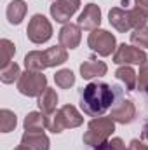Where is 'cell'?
<instances>
[{
	"label": "cell",
	"instance_id": "cell-1",
	"mask_svg": "<svg viewBox=\"0 0 148 150\" xmlns=\"http://www.w3.org/2000/svg\"><path fill=\"white\" fill-rule=\"evenodd\" d=\"M115 101V91L105 82H91L80 91V108L89 117H103Z\"/></svg>",
	"mask_w": 148,
	"mask_h": 150
},
{
	"label": "cell",
	"instance_id": "cell-2",
	"mask_svg": "<svg viewBox=\"0 0 148 150\" xmlns=\"http://www.w3.org/2000/svg\"><path fill=\"white\" fill-rule=\"evenodd\" d=\"M68 59V52L63 45H54L45 51H32L25 56V67L32 72H42L45 68H52L63 65Z\"/></svg>",
	"mask_w": 148,
	"mask_h": 150
},
{
	"label": "cell",
	"instance_id": "cell-3",
	"mask_svg": "<svg viewBox=\"0 0 148 150\" xmlns=\"http://www.w3.org/2000/svg\"><path fill=\"white\" fill-rule=\"evenodd\" d=\"M84 117L77 112L73 105H65L51 115H45V127L52 133H63L65 129H72L82 126Z\"/></svg>",
	"mask_w": 148,
	"mask_h": 150
},
{
	"label": "cell",
	"instance_id": "cell-4",
	"mask_svg": "<svg viewBox=\"0 0 148 150\" xmlns=\"http://www.w3.org/2000/svg\"><path fill=\"white\" fill-rule=\"evenodd\" d=\"M113 131H115V120L111 117H96L89 122L82 140L85 145H91L92 149H99L108 143V138Z\"/></svg>",
	"mask_w": 148,
	"mask_h": 150
},
{
	"label": "cell",
	"instance_id": "cell-5",
	"mask_svg": "<svg viewBox=\"0 0 148 150\" xmlns=\"http://www.w3.org/2000/svg\"><path fill=\"white\" fill-rule=\"evenodd\" d=\"M45 89H47V77L42 72L26 70L25 74H21L18 80V91L28 98H35V96L38 98Z\"/></svg>",
	"mask_w": 148,
	"mask_h": 150
},
{
	"label": "cell",
	"instance_id": "cell-6",
	"mask_svg": "<svg viewBox=\"0 0 148 150\" xmlns=\"http://www.w3.org/2000/svg\"><path fill=\"white\" fill-rule=\"evenodd\" d=\"M26 37L33 44H44L52 37V25L44 14H35L26 28Z\"/></svg>",
	"mask_w": 148,
	"mask_h": 150
},
{
	"label": "cell",
	"instance_id": "cell-7",
	"mask_svg": "<svg viewBox=\"0 0 148 150\" xmlns=\"http://www.w3.org/2000/svg\"><path fill=\"white\" fill-rule=\"evenodd\" d=\"M113 91H115V94H117L118 100H117V103H113L110 117L115 122H118V124H129V122H132L134 117H136V107L132 105L131 100H125L122 96V89L120 87L113 86Z\"/></svg>",
	"mask_w": 148,
	"mask_h": 150
},
{
	"label": "cell",
	"instance_id": "cell-8",
	"mask_svg": "<svg viewBox=\"0 0 148 150\" xmlns=\"http://www.w3.org/2000/svg\"><path fill=\"white\" fill-rule=\"evenodd\" d=\"M87 44L89 47L98 52L99 56H110L111 52L115 51V45H117V40L111 35L110 32L106 30H94L89 33V38H87Z\"/></svg>",
	"mask_w": 148,
	"mask_h": 150
},
{
	"label": "cell",
	"instance_id": "cell-9",
	"mask_svg": "<svg viewBox=\"0 0 148 150\" xmlns=\"http://www.w3.org/2000/svg\"><path fill=\"white\" fill-rule=\"evenodd\" d=\"M147 59V52L143 49L129 44H120L113 52V63L117 65H143Z\"/></svg>",
	"mask_w": 148,
	"mask_h": 150
},
{
	"label": "cell",
	"instance_id": "cell-10",
	"mask_svg": "<svg viewBox=\"0 0 148 150\" xmlns=\"http://www.w3.org/2000/svg\"><path fill=\"white\" fill-rule=\"evenodd\" d=\"M80 7V0H54L51 5V16L58 23H68Z\"/></svg>",
	"mask_w": 148,
	"mask_h": 150
},
{
	"label": "cell",
	"instance_id": "cell-11",
	"mask_svg": "<svg viewBox=\"0 0 148 150\" xmlns=\"http://www.w3.org/2000/svg\"><path fill=\"white\" fill-rule=\"evenodd\" d=\"M77 25H78L82 30H87V32L98 30L99 25H101V9H99L96 4L85 5L84 11L80 12L78 19H77Z\"/></svg>",
	"mask_w": 148,
	"mask_h": 150
},
{
	"label": "cell",
	"instance_id": "cell-12",
	"mask_svg": "<svg viewBox=\"0 0 148 150\" xmlns=\"http://www.w3.org/2000/svg\"><path fill=\"white\" fill-rule=\"evenodd\" d=\"M19 150H49V138L44 131H25Z\"/></svg>",
	"mask_w": 148,
	"mask_h": 150
},
{
	"label": "cell",
	"instance_id": "cell-13",
	"mask_svg": "<svg viewBox=\"0 0 148 150\" xmlns=\"http://www.w3.org/2000/svg\"><path fill=\"white\" fill-rule=\"evenodd\" d=\"M58 38H59V45H63L65 49H77L80 40H82L80 26L78 25H72V23L63 25V28L59 30Z\"/></svg>",
	"mask_w": 148,
	"mask_h": 150
},
{
	"label": "cell",
	"instance_id": "cell-14",
	"mask_svg": "<svg viewBox=\"0 0 148 150\" xmlns=\"http://www.w3.org/2000/svg\"><path fill=\"white\" fill-rule=\"evenodd\" d=\"M108 21H110V25L115 30H118V32H122V33H125V32H129V30L132 28V23H131V11H129V9H122V7H113V9H110V12H108Z\"/></svg>",
	"mask_w": 148,
	"mask_h": 150
},
{
	"label": "cell",
	"instance_id": "cell-15",
	"mask_svg": "<svg viewBox=\"0 0 148 150\" xmlns=\"http://www.w3.org/2000/svg\"><path fill=\"white\" fill-rule=\"evenodd\" d=\"M106 70H108L106 63H103L96 58H89L87 61H84L80 65V75L85 80H91L94 77H103V75H106Z\"/></svg>",
	"mask_w": 148,
	"mask_h": 150
},
{
	"label": "cell",
	"instance_id": "cell-16",
	"mask_svg": "<svg viewBox=\"0 0 148 150\" xmlns=\"http://www.w3.org/2000/svg\"><path fill=\"white\" fill-rule=\"evenodd\" d=\"M26 11H28L26 2H23V0H12L7 5V11H5L9 23L11 25H21V21L26 16Z\"/></svg>",
	"mask_w": 148,
	"mask_h": 150
},
{
	"label": "cell",
	"instance_id": "cell-17",
	"mask_svg": "<svg viewBox=\"0 0 148 150\" xmlns=\"http://www.w3.org/2000/svg\"><path fill=\"white\" fill-rule=\"evenodd\" d=\"M56 105H58V94L54 89L47 87L40 96H38V108L44 115H51L56 112Z\"/></svg>",
	"mask_w": 148,
	"mask_h": 150
},
{
	"label": "cell",
	"instance_id": "cell-18",
	"mask_svg": "<svg viewBox=\"0 0 148 150\" xmlns=\"http://www.w3.org/2000/svg\"><path fill=\"white\" fill-rule=\"evenodd\" d=\"M115 77L125 84V89H127V91H134V89L138 87V75H136V72H134L129 65L120 67V68L115 72Z\"/></svg>",
	"mask_w": 148,
	"mask_h": 150
},
{
	"label": "cell",
	"instance_id": "cell-19",
	"mask_svg": "<svg viewBox=\"0 0 148 150\" xmlns=\"http://www.w3.org/2000/svg\"><path fill=\"white\" fill-rule=\"evenodd\" d=\"M45 115L42 112H30L25 119V131H44Z\"/></svg>",
	"mask_w": 148,
	"mask_h": 150
},
{
	"label": "cell",
	"instance_id": "cell-20",
	"mask_svg": "<svg viewBox=\"0 0 148 150\" xmlns=\"http://www.w3.org/2000/svg\"><path fill=\"white\" fill-rule=\"evenodd\" d=\"M21 77V70H19V65L11 61L7 67H2L0 68V80L4 84H12L14 80H19Z\"/></svg>",
	"mask_w": 148,
	"mask_h": 150
},
{
	"label": "cell",
	"instance_id": "cell-21",
	"mask_svg": "<svg viewBox=\"0 0 148 150\" xmlns=\"http://www.w3.org/2000/svg\"><path fill=\"white\" fill-rule=\"evenodd\" d=\"M18 124V119H16V113L7 110V108H2L0 110V131L2 133H11L14 131Z\"/></svg>",
	"mask_w": 148,
	"mask_h": 150
},
{
	"label": "cell",
	"instance_id": "cell-22",
	"mask_svg": "<svg viewBox=\"0 0 148 150\" xmlns=\"http://www.w3.org/2000/svg\"><path fill=\"white\" fill-rule=\"evenodd\" d=\"M54 82H56V86L61 87V89H70V87L75 84V75H73V72H72L70 68H63V70L56 72V75H54Z\"/></svg>",
	"mask_w": 148,
	"mask_h": 150
},
{
	"label": "cell",
	"instance_id": "cell-23",
	"mask_svg": "<svg viewBox=\"0 0 148 150\" xmlns=\"http://www.w3.org/2000/svg\"><path fill=\"white\" fill-rule=\"evenodd\" d=\"M0 51H2V56H0V67H7L16 52V45L7 40V38H2L0 40Z\"/></svg>",
	"mask_w": 148,
	"mask_h": 150
},
{
	"label": "cell",
	"instance_id": "cell-24",
	"mask_svg": "<svg viewBox=\"0 0 148 150\" xmlns=\"http://www.w3.org/2000/svg\"><path fill=\"white\" fill-rule=\"evenodd\" d=\"M131 42L132 45L136 47H141V49H148V26L143 28H138L131 33Z\"/></svg>",
	"mask_w": 148,
	"mask_h": 150
},
{
	"label": "cell",
	"instance_id": "cell-25",
	"mask_svg": "<svg viewBox=\"0 0 148 150\" xmlns=\"http://www.w3.org/2000/svg\"><path fill=\"white\" fill-rule=\"evenodd\" d=\"M138 89L141 93H148V59L140 65V74H138Z\"/></svg>",
	"mask_w": 148,
	"mask_h": 150
},
{
	"label": "cell",
	"instance_id": "cell-26",
	"mask_svg": "<svg viewBox=\"0 0 148 150\" xmlns=\"http://www.w3.org/2000/svg\"><path fill=\"white\" fill-rule=\"evenodd\" d=\"M108 150H127V149H125V145L120 138H111V140H108Z\"/></svg>",
	"mask_w": 148,
	"mask_h": 150
},
{
	"label": "cell",
	"instance_id": "cell-27",
	"mask_svg": "<svg viewBox=\"0 0 148 150\" xmlns=\"http://www.w3.org/2000/svg\"><path fill=\"white\" fill-rule=\"evenodd\" d=\"M127 150H148V147L143 142H140V140H132V142L129 143V149Z\"/></svg>",
	"mask_w": 148,
	"mask_h": 150
},
{
	"label": "cell",
	"instance_id": "cell-28",
	"mask_svg": "<svg viewBox=\"0 0 148 150\" xmlns=\"http://www.w3.org/2000/svg\"><path fill=\"white\" fill-rule=\"evenodd\" d=\"M134 2H136V7L141 9V11L148 16V0H134Z\"/></svg>",
	"mask_w": 148,
	"mask_h": 150
},
{
	"label": "cell",
	"instance_id": "cell-29",
	"mask_svg": "<svg viewBox=\"0 0 148 150\" xmlns=\"http://www.w3.org/2000/svg\"><path fill=\"white\" fill-rule=\"evenodd\" d=\"M96 150H108V143H106V145H103V147H99V149H96Z\"/></svg>",
	"mask_w": 148,
	"mask_h": 150
},
{
	"label": "cell",
	"instance_id": "cell-30",
	"mask_svg": "<svg viewBox=\"0 0 148 150\" xmlns=\"http://www.w3.org/2000/svg\"><path fill=\"white\" fill-rule=\"evenodd\" d=\"M14 150H19V147H18V149H14Z\"/></svg>",
	"mask_w": 148,
	"mask_h": 150
}]
</instances>
